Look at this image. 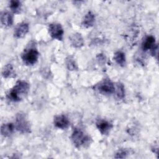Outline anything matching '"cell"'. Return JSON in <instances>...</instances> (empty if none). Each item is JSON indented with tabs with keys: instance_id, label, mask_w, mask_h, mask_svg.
Returning a JSON list of instances; mask_svg holds the SVG:
<instances>
[{
	"instance_id": "obj_12",
	"label": "cell",
	"mask_w": 159,
	"mask_h": 159,
	"mask_svg": "<svg viewBox=\"0 0 159 159\" xmlns=\"http://www.w3.org/2000/svg\"><path fill=\"white\" fill-rule=\"evenodd\" d=\"M94 22L95 15L91 11H89L84 16L81 24L84 27L89 28L93 26Z\"/></svg>"
},
{
	"instance_id": "obj_15",
	"label": "cell",
	"mask_w": 159,
	"mask_h": 159,
	"mask_svg": "<svg viewBox=\"0 0 159 159\" xmlns=\"http://www.w3.org/2000/svg\"><path fill=\"white\" fill-rule=\"evenodd\" d=\"M114 60L120 66H124L126 63L125 53L122 51H117L114 55Z\"/></svg>"
},
{
	"instance_id": "obj_8",
	"label": "cell",
	"mask_w": 159,
	"mask_h": 159,
	"mask_svg": "<svg viewBox=\"0 0 159 159\" xmlns=\"http://www.w3.org/2000/svg\"><path fill=\"white\" fill-rule=\"evenodd\" d=\"M96 125L99 131L102 135L109 134L110 130L112 129L113 127L112 123L103 119H98L96 123Z\"/></svg>"
},
{
	"instance_id": "obj_4",
	"label": "cell",
	"mask_w": 159,
	"mask_h": 159,
	"mask_svg": "<svg viewBox=\"0 0 159 159\" xmlns=\"http://www.w3.org/2000/svg\"><path fill=\"white\" fill-rule=\"evenodd\" d=\"M15 128L22 134L30 132V125L25 114L19 112L16 116Z\"/></svg>"
},
{
	"instance_id": "obj_13",
	"label": "cell",
	"mask_w": 159,
	"mask_h": 159,
	"mask_svg": "<svg viewBox=\"0 0 159 159\" xmlns=\"http://www.w3.org/2000/svg\"><path fill=\"white\" fill-rule=\"evenodd\" d=\"M1 22L4 27H10L13 23V16L11 13L4 11L1 14Z\"/></svg>"
},
{
	"instance_id": "obj_18",
	"label": "cell",
	"mask_w": 159,
	"mask_h": 159,
	"mask_svg": "<svg viewBox=\"0 0 159 159\" xmlns=\"http://www.w3.org/2000/svg\"><path fill=\"white\" fill-rule=\"evenodd\" d=\"M115 92H116V95L119 99H124L125 96V89H124V84L120 82L118 83L117 84L116 88L115 87Z\"/></svg>"
},
{
	"instance_id": "obj_2",
	"label": "cell",
	"mask_w": 159,
	"mask_h": 159,
	"mask_svg": "<svg viewBox=\"0 0 159 159\" xmlns=\"http://www.w3.org/2000/svg\"><path fill=\"white\" fill-rule=\"evenodd\" d=\"M71 138L75 146L78 148L89 145L91 140L88 135L85 134L84 132L79 128L74 129Z\"/></svg>"
},
{
	"instance_id": "obj_9",
	"label": "cell",
	"mask_w": 159,
	"mask_h": 159,
	"mask_svg": "<svg viewBox=\"0 0 159 159\" xmlns=\"http://www.w3.org/2000/svg\"><path fill=\"white\" fill-rule=\"evenodd\" d=\"M29 29V24L25 22L19 24L14 31V37L17 39L23 38L28 33Z\"/></svg>"
},
{
	"instance_id": "obj_7",
	"label": "cell",
	"mask_w": 159,
	"mask_h": 159,
	"mask_svg": "<svg viewBox=\"0 0 159 159\" xmlns=\"http://www.w3.org/2000/svg\"><path fill=\"white\" fill-rule=\"evenodd\" d=\"M53 124L57 128L60 129H66L70 126V122L66 116L60 114L54 117Z\"/></svg>"
},
{
	"instance_id": "obj_6",
	"label": "cell",
	"mask_w": 159,
	"mask_h": 159,
	"mask_svg": "<svg viewBox=\"0 0 159 159\" xmlns=\"http://www.w3.org/2000/svg\"><path fill=\"white\" fill-rule=\"evenodd\" d=\"M48 32L50 36L58 40H62L63 37V29L60 24L52 23L48 26Z\"/></svg>"
},
{
	"instance_id": "obj_11",
	"label": "cell",
	"mask_w": 159,
	"mask_h": 159,
	"mask_svg": "<svg viewBox=\"0 0 159 159\" xmlns=\"http://www.w3.org/2000/svg\"><path fill=\"white\" fill-rule=\"evenodd\" d=\"M71 45L75 48H81L84 45L83 38L79 33H75L70 37Z\"/></svg>"
},
{
	"instance_id": "obj_10",
	"label": "cell",
	"mask_w": 159,
	"mask_h": 159,
	"mask_svg": "<svg viewBox=\"0 0 159 159\" xmlns=\"http://www.w3.org/2000/svg\"><path fill=\"white\" fill-rule=\"evenodd\" d=\"M157 45L156 43L155 38L152 35L146 36L142 43V49L144 52L152 50Z\"/></svg>"
},
{
	"instance_id": "obj_16",
	"label": "cell",
	"mask_w": 159,
	"mask_h": 159,
	"mask_svg": "<svg viewBox=\"0 0 159 159\" xmlns=\"http://www.w3.org/2000/svg\"><path fill=\"white\" fill-rule=\"evenodd\" d=\"M2 76L4 78L16 77V73L11 64H7L6 66H4L2 70Z\"/></svg>"
},
{
	"instance_id": "obj_19",
	"label": "cell",
	"mask_w": 159,
	"mask_h": 159,
	"mask_svg": "<svg viewBox=\"0 0 159 159\" xmlns=\"http://www.w3.org/2000/svg\"><path fill=\"white\" fill-rule=\"evenodd\" d=\"M66 65L69 70L74 71L78 70L77 64L75 59L71 56H69L66 58Z\"/></svg>"
},
{
	"instance_id": "obj_3",
	"label": "cell",
	"mask_w": 159,
	"mask_h": 159,
	"mask_svg": "<svg viewBox=\"0 0 159 159\" xmlns=\"http://www.w3.org/2000/svg\"><path fill=\"white\" fill-rule=\"evenodd\" d=\"M39 52L34 45H30L25 48L21 55L23 62L27 65H33L37 63Z\"/></svg>"
},
{
	"instance_id": "obj_20",
	"label": "cell",
	"mask_w": 159,
	"mask_h": 159,
	"mask_svg": "<svg viewBox=\"0 0 159 159\" xmlns=\"http://www.w3.org/2000/svg\"><path fill=\"white\" fill-rule=\"evenodd\" d=\"M127 155H128V152L126 150L121 149L118 150L116 152L114 157L116 158H124L127 156Z\"/></svg>"
},
{
	"instance_id": "obj_5",
	"label": "cell",
	"mask_w": 159,
	"mask_h": 159,
	"mask_svg": "<svg viewBox=\"0 0 159 159\" xmlns=\"http://www.w3.org/2000/svg\"><path fill=\"white\" fill-rule=\"evenodd\" d=\"M94 89L103 95H111L115 92V86L109 79H104L96 84Z\"/></svg>"
},
{
	"instance_id": "obj_14",
	"label": "cell",
	"mask_w": 159,
	"mask_h": 159,
	"mask_svg": "<svg viewBox=\"0 0 159 159\" xmlns=\"http://www.w3.org/2000/svg\"><path fill=\"white\" fill-rule=\"evenodd\" d=\"M15 129V125L12 123H6L1 125V134L4 137H8L12 135Z\"/></svg>"
},
{
	"instance_id": "obj_17",
	"label": "cell",
	"mask_w": 159,
	"mask_h": 159,
	"mask_svg": "<svg viewBox=\"0 0 159 159\" xmlns=\"http://www.w3.org/2000/svg\"><path fill=\"white\" fill-rule=\"evenodd\" d=\"M21 2L17 0H12L9 2V8L15 14H19L21 11Z\"/></svg>"
},
{
	"instance_id": "obj_1",
	"label": "cell",
	"mask_w": 159,
	"mask_h": 159,
	"mask_svg": "<svg viewBox=\"0 0 159 159\" xmlns=\"http://www.w3.org/2000/svg\"><path fill=\"white\" fill-rule=\"evenodd\" d=\"M30 89L29 84L23 80L18 81L9 91L7 98L12 102H19L25 98Z\"/></svg>"
}]
</instances>
